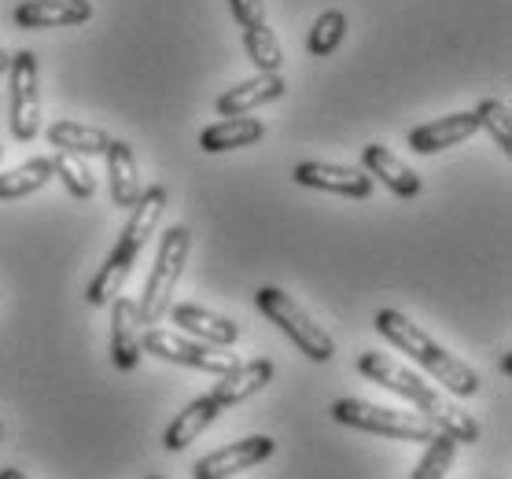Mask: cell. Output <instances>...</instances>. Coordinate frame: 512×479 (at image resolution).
Here are the masks:
<instances>
[{
    "instance_id": "6da1fadb",
    "label": "cell",
    "mask_w": 512,
    "mask_h": 479,
    "mask_svg": "<svg viewBox=\"0 0 512 479\" xmlns=\"http://www.w3.org/2000/svg\"><path fill=\"white\" fill-rule=\"evenodd\" d=\"M358 373L369 376L373 384L387 387V391H395V395L409 398L413 406L428 417L439 432L454 435L457 443H476L479 439V424L472 421V413H465L461 406L454 402H446L439 391L431 384H424L417 373H409L406 365H398L395 358H387L384 351H365L358 358Z\"/></svg>"
},
{
    "instance_id": "7a4b0ae2",
    "label": "cell",
    "mask_w": 512,
    "mask_h": 479,
    "mask_svg": "<svg viewBox=\"0 0 512 479\" xmlns=\"http://www.w3.org/2000/svg\"><path fill=\"white\" fill-rule=\"evenodd\" d=\"M166 199H170L166 196V185H148L140 192L137 207H133L126 229L118 236V244L111 247V255L104 258V266L96 269V277L89 281V288H85L89 306H107L122 295V284H126L129 269L137 266V258H140V251H144V244H148V236L163 222Z\"/></svg>"
},
{
    "instance_id": "3957f363",
    "label": "cell",
    "mask_w": 512,
    "mask_h": 479,
    "mask_svg": "<svg viewBox=\"0 0 512 479\" xmlns=\"http://www.w3.org/2000/svg\"><path fill=\"white\" fill-rule=\"evenodd\" d=\"M373 328L387 339V343H391V347H398V351L409 354L417 365H424V369H428V373L435 376L450 395L472 398L479 391V376L472 373L461 358H454V354L446 351V347H439L424 328L413 325L406 314H398V310H380Z\"/></svg>"
},
{
    "instance_id": "277c9868",
    "label": "cell",
    "mask_w": 512,
    "mask_h": 479,
    "mask_svg": "<svg viewBox=\"0 0 512 479\" xmlns=\"http://www.w3.org/2000/svg\"><path fill=\"white\" fill-rule=\"evenodd\" d=\"M328 413L336 424H347L354 432L402 439V443H431L439 432L424 413H402V409L373 406V402H361V398H339V402H332Z\"/></svg>"
},
{
    "instance_id": "5b68a950",
    "label": "cell",
    "mask_w": 512,
    "mask_h": 479,
    "mask_svg": "<svg viewBox=\"0 0 512 479\" xmlns=\"http://www.w3.org/2000/svg\"><path fill=\"white\" fill-rule=\"evenodd\" d=\"M188 251H192V233L185 225H174L170 233L159 240V255H155V266L148 273V284H144V295L137 303L140 325H159L174 303L177 281L185 273Z\"/></svg>"
},
{
    "instance_id": "8992f818",
    "label": "cell",
    "mask_w": 512,
    "mask_h": 479,
    "mask_svg": "<svg viewBox=\"0 0 512 479\" xmlns=\"http://www.w3.org/2000/svg\"><path fill=\"white\" fill-rule=\"evenodd\" d=\"M255 306L306 354V358H310V362H332V354H336L332 336H328L325 328L317 325L314 317L306 314L291 295H284L280 288H258Z\"/></svg>"
},
{
    "instance_id": "52a82bcc",
    "label": "cell",
    "mask_w": 512,
    "mask_h": 479,
    "mask_svg": "<svg viewBox=\"0 0 512 479\" xmlns=\"http://www.w3.org/2000/svg\"><path fill=\"white\" fill-rule=\"evenodd\" d=\"M8 126L15 141L30 144L41 129V89H37V56L34 52H15L8 67Z\"/></svg>"
},
{
    "instance_id": "ba28073f",
    "label": "cell",
    "mask_w": 512,
    "mask_h": 479,
    "mask_svg": "<svg viewBox=\"0 0 512 479\" xmlns=\"http://www.w3.org/2000/svg\"><path fill=\"white\" fill-rule=\"evenodd\" d=\"M140 347L163 362H177L188 365V369H203V373L222 376L236 365V354H225L210 343H199V339H185L177 332H166V328H148L140 332Z\"/></svg>"
},
{
    "instance_id": "9c48e42d",
    "label": "cell",
    "mask_w": 512,
    "mask_h": 479,
    "mask_svg": "<svg viewBox=\"0 0 512 479\" xmlns=\"http://www.w3.org/2000/svg\"><path fill=\"white\" fill-rule=\"evenodd\" d=\"M273 450H277V443L269 435H247L240 443H229L214 454L199 457L192 465V479H233L247 468L262 465L266 457H273Z\"/></svg>"
},
{
    "instance_id": "30bf717a",
    "label": "cell",
    "mask_w": 512,
    "mask_h": 479,
    "mask_svg": "<svg viewBox=\"0 0 512 479\" xmlns=\"http://www.w3.org/2000/svg\"><path fill=\"white\" fill-rule=\"evenodd\" d=\"M295 185L303 188H321V192H336V196L350 199H369L373 196V177L354 166H336V163H299L295 166Z\"/></svg>"
},
{
    "instance_id": "8fae6325",
    "label": "cell",
    "mask_w": 512,
    "mask_h": 479,
    "mask_svg": "<svg viewBox=\"0 0 512 479\" xmlns=\"http://www.w3.org/2000/svg\"><path fill=\"white\" fill-rule=\"evenodd\" d=\"M166 317H170L181 332L196 336L199 343H210V347H233L236 339H240V325H236V321L214 314V310H203V306H196V303H170Z\"/></svg>"
},
{
    "instance_id": "7c38bea8",
    "label": "cell",
    "mask_w": 512,
    "mask_h": 479,
    "mask_svg": "<svg viewBox=\"0 0 512 479\" xmlns=\"http://www.w3.org/2000/svg\"><path fill=\"white\" fill-rule=\"evenodd\" d=\"M479 133V118L476 111H457V115L435 118V122H424V126L409 129V148L417 155H435L443 148H454V144L468 141Z\"/></svg>"
},
{
    "instance_id": "4fadbf2b",
    "label": "cell",
    "mask_w": 512,
    "mask_h": 479,
    "mask_svg": "<svg viewBox=\"0 0 512 479\" xmlns=\"http://www.w3.org/2000/svg\"><path fill=\"white\" fill-rule=\"evenodd\" d=\"M93 19L89 0H23L15 8V23L23 30H56V26H78Z\"/></svg>"
},
{
    "instance_id": "5bb4252c",
    "label": "cell",
    "mask_w": 512,
    "mask_h": 479,
    "mask_svg": "<svg viewBox=\"0 0 512 479\" xmlns=\"http://www.w3.org/2000/svg\"><path fill=\"white\" fill-rule=\"evenodd\" d=\"M140 314L133 299H115V310H111V365L118 373H133L140 365Z\"/></svg>"
},
{
    "instance_id": "9a60e30c",
    "label": "cell",
    "mask_w": 512,
    "mask_h": 479,
    "mask_svg": "<svg viewBox=\"0 0 512 479\" xmlns=\"http://www.w3.org/2000/svg\"><path fill=\"white\" fill-rule=\"evenodd\" d=\"M269 380H273V362H269V358H255V362H244V365L236 362L233 369L222 373V380L214 384L210 398L222 409L240 406V402H247L251 395H258Z\"/></svg>"
},
{
    "instance_id": "2e32d148",
    "label": "cell",
    "mask_w": 512,
    "mask_h": 479,
    "mask_svg": "<svg viewBox=\"0 0 512 479\" xmlns=\"http://www.w3.org/2000/svg\"><path fill=\"white\" fill-rule=\"evenodd\" d=\"M284 78L280 74H262L258 71L255 78H247V82L233 85V89H225L218 96V115L222 118H233V115H247V111H255V107L269 104V100H280L284 96Z\"/></svg>"
},
{
    "instance_id": "e0dca14e",
    "label": "cell",
    "mask_w": 512,
    "mask_h": 479,
    "mask_svg": "<svg viewBox=\"0 0 512 479\" xmlns=\"http://www.w3.org/2000/svg\"><path fill=\"white\" fill-rule=\"evenodd\" d=\"M104 159H107V177H111V199H115V207L133 211L140 192H144L137 159H133V148H129L126 141H111L107 144Z\"/></svg>"
},
{
    "instance_id": "ac0fdd59",
    "label": "cell",
    "mask_w": 512,
    "mask_h": 479,
    "mask_svg": "<svg viewBox=\"0 0 512 479\" xmlns=\"http://www.w3.org/2000/svg\"><path fill=\"white\" fill-rule=\"evenodd\" d=\"M262 137H266V126H262L258 118L233 115L203 129V133H199V148L210 155H218V152H233V148H251V144H258Z\"/></svg>"
},
{
    "instance_id": "d6986e66",
    "label": "cell",
    "mask_w": 512,
    "mask_h": 479,
    "mask_svg": "<svg viewBox=\"0 0 512 479\" xmlns=\"http://www.w3.org/2000/svg\"><path fill=\"white\" fill-rule=\"evenodd\" d=\"M218 413H222V406H218V402H214L210 395L196 398V402H188V406L174 417V424L166 428L163 446L170 450V454L185 450L188 443H196L199 435H203L210 428V424L218 421Z\"/></svg>"
},
{
    "instance_id": "ffe728a7",
    "label": "cell",
    "mask_w": 512,
    "mask_h": 479,
    "mask_svg": "<svg viewBox=\"0 0 512 479\" xmlns=\"http://www.w3.org/2000/svg\"><path fill=\"white\" fill-rule=\"evenodd\" d=\"M361 163L373 177H380L398 199H413L420 196V177L409 170L398 155H391L384 144H365V152H361Z\"/></svg>"
},
{
    "instance_id": "44dd1931",
    "label": "cell",
    "mask_w": 512,
    "mask_h": 479,
    "mask_svg": "<svg viewBox=\"0 0 512 479\" xmlns=\"http://www.w3.org/2000/svg\"><path fill=\"white\" fill-rule=\"evenodd\" d=\"M48 144L59 148V152H74V155H104L111 137H107V129H100V126H85V122L59 118V122L48 126Z\"/></svg>"
},
{
    "instance_id": "7402d4cb",
    "label": "cell",
    "mask_w": 512,
    "mask_h": 479,
    "mask_svg": "<svg viewBox=\"0 0 512 479\" xmlns=\"http://www.w3.org/2000/svg\"><path fill=\"white\" fill-rule=\"evenodd\" d=\"M52 177H56L52 159H30V163L0 174V199H23L30 192H37V188H45Z\"/></svg>"
},
{
    "instance_id": "603a6c76",
    "label": "cell",
    "mask_w": 512,
    "mask_h": 479,
    "mask_svg": "<svg viewBox=\"0 0 512 479\" xmlns=\"http://www.w3.org/2000/svg\"><path fill=\"white\" fill-rule=\"evenodd\" d=\"M244 48H247V59H251L262 74L280 71V63H284V48H280L277 34H273L266 23L244 26Z\"/></svg>"
},
{
    "instance_id": "cb8c5ba5",
    "label": "cell",
    "mask_w": 512,
    "mask_h": 479,
    "mask_svg": "<svg viewBox=\"0 0 512 479\" xmlns=\"http://www.w3.org/2000/svg\"><path fill=\"white\" fill-rule=\"evenodd\" d=\"M457 439L446 432H435V439L428 443V450H424V457L417 461V468L409 472V479H446V472H450V465H454V454H457Z\"/></svg>"
},
{
    "instance_id": "d4e9b609",
    "label": "cell",
    "mask_w": 512,
    "mask_h": 479,
    "mask_svg": "<svg viewBox=\"0 0 512 479\" xmlns=\"http://www.w3.org/2000/svg\"><path fill=\"white\" fill-rule=\"evenodd\" d=\"M52 170H56V177L67 185V192L74 199H93L96 196V181H93V174H89V166L82 163V155L56 152V159H52Z\"/></svg>"
},
{
    "instance_id": "484cf974",
    "label": "cell",
    "mask_w": 512,
    "mask_h": 479,
    "mask_svg": "<svg viewBox=\"0 0 512 479\" xmlns=\"http://www.w3.org/2000/svg\"><path fill=\"white\" fill-rule=\"evenodd\" d=\"M343 37H347V15L332 8V12H325L314 23V30H310V41H306V48H310L314 56H332Z\"/></svg>"
},
{
    "instance_id": "4316f807",
    "label": "cell",
    "mask_w": 512,
    "mask_h": 479,
    "mask_svg": "<svg viewBox=\"0 0 512 479\" xmlns=\"http://www.w3.org/2000/svg\"><path fill=\"white\" fill-rule=\"evenodd\" d=\"M476 118H479V129H487V133H490V141L498 144L505 155H512L509 107L501 104V100H483V104L476 107Z\"/></svg>"
},
{
    "instance_id": "83f0119b",
    "label": "cell",
    "mask_w": 512,
    "mask_h": 479,
    "mask_svg": "<svg viewBox=\"0 0 512 479\" xmlns=\"http://www.w3.org/2000/svg\"><path fill=\"white\" fill-rule=\"evenodd\" d=\"M236 23L240 26H262L266 23V0H229Z\"/></svg>"
},
{
    "instance_id": "f1b7e54d",
    "label": "cell",
    "mask_w": 512,
    "mask_h": 479,
    "mask_svg": "<svg viewBox=\"0 0 512 479\" xmlns=\"http://www.w3.org/2000/svg\"><path fill=\"white\" fill-rule=\"evenodd\" d=\"M0 479H30V476L19 472V468H0Z\"/></svg>"
},
{
    "instance_id": "f546056e",
    "label": "cell",
    "mask_w": 512,
    "mask_h": 479,
    "mask_svg": "<svg viewBox=\"0 0 512 479\" xmlns=\"http://www.w3.org/2000/svg\"><path fill=\"white\" fill-rule=\"evenodd\" d=\"M8 67H12V52L0 48V74H8Z\"/></svg>"
},
{
    "instance_id": "4dcf8cb0",
    "label": "cell",
    "mask_w": 512,
    "mask_h": 479,
    "mask_svg": "<svg viewBox=\"0 0 512 479\" xmlns=\"http://www.w3.org/2000/svg\"><path fill=\"white\" fill-rule=\"evenodd\" d=\"M501 373H505V376H509V373H512V358H509V351L501 354Z\"/></svg>"
},
{
    "instance_id": "1f68e13d",
    "label": "cell",
    "mask_w": 512,
    "mask_h": 479,
    "mask_svg": "<svg viewBox=\"0 0 512 479\" xmlns=\"http://www.w3.org/2000/svg\"><path fill=\"white\" fill-rule=\"evenodd\" d=\"M144 479H166V476H159V472H152V476H144Z\"/></svg>"
},
{
    "instance_id": "d6a6232c",
    "label": "cell",
    "mask_w": 512,
    "mask_h": 479,
    "mask_svg": "<svg viewBox=\"0 0 512 479\" xmlns=\"http://www.w3.org/2000/svg\"><path fill=\"white\" fill-rule=\"evenodd\" d=\"M0 439H4V424H0Z\"/></svg>"
},
{
    "instance_id": "836d02e7",
    "label": "cell",
    "mask_w": 512,
    "mask_h": 479,
    "mask_svg": "<svg viewBox=\"0 0 512 479\" xmlns=\"http://www.w3.org/2000/svg\"><path fill=\"white\" fill-rule=\"evenodd\" d=\"M0 152H4V148H0Z\"/></svg>"
}]
</instances>
